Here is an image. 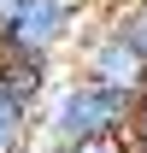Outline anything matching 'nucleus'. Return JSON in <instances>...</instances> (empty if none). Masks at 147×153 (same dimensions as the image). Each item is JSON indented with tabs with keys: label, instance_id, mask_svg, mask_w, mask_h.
<instances>
[{
	"label": "nucleus",
	"instance_id": "nucleus-2",
	"mask_svg": "<svg viewBox=\"0 0 147 153\" xmlns=\"http://www.w3.org/2000/svg\"><path fill=\"white\" fill-rule=\"evenodd\" d=\"M88 12H100L94 0H0V47L53 59L59 47L88 36Z\"/></svg>",
	"mask_w": 147,
	"mask_h": 153
},
{
	"label": "nucleus",
	"instance_id": "nucleus-6",
	"mask_svg": "<svg viewBox=\"0 0 147 153\" xmlns=\"http://www.w3.org/2000/svg\"><path fill=\"white\" fill-rule=\"evenodd\" d=\"M112 18L124 24V30H129V41H135V47L147 53V0H129L124 12H112Z\"/></svg>",
	"mask_w": 147,
	"mask_h": 153
},
{
	"label": "nucleus",
	"instance_id": "nucleus-4",
	"mask_svg": "<svg viewBox=\"0 0 147 153\" xmlns=\"http://www.w3.org/2000/svg\"><path fill=\"white\" fill-rule=\"evenodd\" d=\"M0 82L12 88V94H24L30 106L41 112V100L53 94V59L41 53H12V47H0Z\"/></svg>",
	"mask_w": 147,
	"mask_h": 153
},
{
	"label": "nucleus",
	"instance_id": "nucleus-5",
	"mask_svg": "<svg viewBox=\"0 0 147 153\" xmlns=\"http://www.w3.org/2000/svg\"><path fill=\"white\" fill-rule=\"evenodd\" d=\"M30 135H36V106L0 82V153H18Z\"/></svg>",
	"mask_w": 147,
	"mask_h": 153
},
{
	"label": "nucleus",
	"instance_id": "nucleus-8",
	"mask_svg": "<svg viewBox=\"0 0 147 153\" xmlns=\"http://www.w3.org/2000/svg\"><path fill=\"white\" fill-rule=\"evenodd\" d=\"M94 6H100V12H124L129 0H94Z\"/></svg>",
	"mask_w": 147,
	"mask_h": 153
},
{
	"label": "nucleus",
	"instance_id": "nucleus-1",
	"mask_svg": "<svg viewBox=\"0 0 147 153\" xmlns=\"http://www.w3.org/2000/svg\"><path fill=\"white\" fill-rule=\"evenodd\" d=\"M129 100L135 94H118L106 82L65 76V82H53V94L36 112V141L41 147H82L100 135H129Z\"/></svg>",
	"mask_w": 147,
	"mask_h": 153
},
{
	"label": "nucleus",
	"instance_id": "nucleus-3",
	"mask_svg": "<svg viewBox=\"0 0 147 153\" xmlns=\"http://www.w3.org/2000/svg\"><path fill=\"white\" fill-rule=\"evenodd\" d=\"M76 76L106 82L118 94H141L147 88V53L129 41V30L112 18V12H100V24L76 41Z\"/></svg>",
	"mask_w": 147,
	"mask_h": 153
},
{
	"label": "nucleus",
	"instance_id": "nucleus-7",
	"mask_svg": "<svg viewBox=\"0 0 147 153\" xmlns=\"http://www.w3.org/2000/svg\"><path fill=\"white\" fill-rule=\"evenodd\" d=\"M129 141H147V88L129 100Z\"/></svg>",
	"mask_w": 147,
	"mask_h": 153
},
{
	"label": "nucleus",
	"instance_id": "nucleus-9",
	"mask_svg": "<svg viewBox=\"0 0 147 153\" xmlns=\"http://www.w3.org/2000/svg\"><path fill=\"white\" fill-rule=\"evenodd\" d=\"M124 153H147V141H124Z\"/></svg>",
	"mask_w": 147,
	"mask_h": 153
}]
</instances>
